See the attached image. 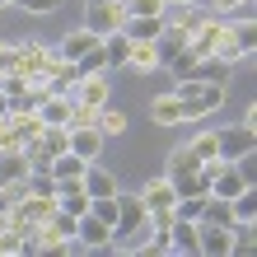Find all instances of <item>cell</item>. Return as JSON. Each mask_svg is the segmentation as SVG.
<instances>
[{
  "instance_id": "obj_1",
  "label": "cell",
  "mask_w": 257,
  "mask_h": 257,
  "mask_svg": "<svg viewBox=\"0 0 257 257\" xmlns=\"http://www.w3.org/2000/svg\"><path fill=\"white\" fill-rule=\"evenodd\" d=\"M150 238V210L136 192H117V224H112V248L117 252H136Z\"/></svg>"
},
{
  "instance_id": "obj_2",
  "label": "cell",
  "mask_w": 257,
  "mask_h": 257,
  "mask_svg": "<svg viewBox=\"0 0 257 257\" xmlns=\"http://www.w3.org/2000/svg\"><path fill=\"white\" fill-rule=\"evenodd\" d=\"M173 94H178V103H183V112H187V122H192V117H210V112H220V103H224V84H210V80H196V75H187V80H178V84H173Z\"/></svg>"
},
{
  "instance_id": "obj_3",
  "label": "cell",
  "mask_w": 257,
  "mask_h": 257,
  "mask_svg": "<svg viewBox=\"0 0 257 257\" xmlns=\"http://www.w3.org/2000/svg\"><path fill=\"white\" fill-rule=\"evenodd\" d=\"M215 145H220V159H243V155H252V150H257V122L243 117V122L215 131Z\"/></svg>"
},
{
  "instance_id": "obj_4",
  "label": "cell",
  "mask_w": 257,
  "mask_h": 257,
  "mask_svg": "<svg viewBox=\"0 0 257 257\" xmlns=\"http://www.w3.org/2000/svg\"><path fill=\"white\" fill-rule=\"evenodd\" d=\"M122 19H126L122 0H84V28H89V33L108 38V33L122 28Z\"/></svg>"
},
{
  "instance_id": "obj_5",
  "label": "cell",
  "mask_w": 257,
  "mask_h": 257,
  "mask_svg": "<svg viewBox=\"0 0 257 257\" xmlns=\"http://www.w3.org/2000/svg\"><path fill=\"white\" fill-rule=\"evenodd\" d=\"M14 47H19V66L14 70H24V75H47L52 61H56V47H47V42H38V38H19Z\"/></svg>"
},
{
  "instance_id": "obj_6",
  "label": "cell",
  "mask_w": 257,
  "mask_h": 257,
  "mask_svg": "<svg viewBox=\"0 0 257 257\" xmlns=\"http://www.w3.org/2000/svg\"><path fill=\"white\" fill-rule=\"evenodd\" d=\"M187 38H192V28L183 24V19H169L164 14V28H159V38H155V52H159V66H169L178 52L187 47Z\"/></svg>"
},
{
  "instance_id": "obj_7",
  "label": "cell",
  "mask_w": 257,
  "mask_h": 257,
  "mask_svg": "<svg viewBox=\"0 0 257 257\" xmlns=\"http://www.w3.org/2000/svg\"><path fill=\"white\" fill-rule=\"evenodd\" d=\"M66 94H70L75 103H84V108H103V103L112 98V84L103 80V75H80V80H75Z\"/></svg>"
},
{
  "instance_id": "obj_8",
  "label": "cell",
  "mask_w": 257,
  "mask_h": 257,
  "mask_svg": "<svg viewBox=\"0 0 257 257\" xmlns=\"http://www.w3.org/2000/svg\"><path fill=\"white\" fill-rule=\"evenodd\" d=\"M243 187H252L243 178V169H238L234 159H220V169L210 173V196H224V201H229V196H238Z\"/></svg>"
},
{
  "instance_id": "obj_9",
  "label": "cell",
  "mask_w": 257,
  "mask_h": 257,
  "mask_svg": "<svg viewBox=\"0 0 257 257\" xmlns=\"http://www.w3.org/2000/svg\"><path fill=\"white\" fill-rule=\"evenodd\" d=\"M75 238L84 243V252H94V248H112V224H103L94 210H84L80 224H75Z\"/></svg>"
},
{
  "instance_id": "obj_10",
  "label": "cell",
  "mask_w": 257,
  "mask_h": 257,
  "mask_svg": "<svg viewBox=\"0 0 257 257\" xmlns=\"http://www.w3.org/2000/svg\"><path fill=\"white\" fill-rule=\"evenodd\" d=\"M98 42H103V38H98V33H89V28H70V33L56 42V56H66V61H80V56H84V52H94Z\"/></svg>"
},
{
  "instance_id": "obj_11",
  "label": "cell",
  "mask_w": 257,
  "mask_h": 257,
  "mask_svg": "<svg viewBox=\"0 0 257 257\" xmlns=\"http://www.w3.org/2000/svg\"><path fill=\"white\" fill-rule=\"evenodd\" d=\"M70 108H75V98L66 94V89H52V94L38 103V112H42V122H47V126H66L70 122Z\"/></svg>"
},
{
  "instance_id": "obj_12",
  "label": "cell",
  "mask_w": 257,
  "mask_h": 257,
  "mask_svg": "<svg viewBox=\"0 0 257 257\" xmlns=\"http://www.w3.org/2000/svg\"><path fill=\"white\" fill-rule=\"evenodd\" d=\"M66 131H70V150H75L80 159L94 164V159L103 155V131H98V126H66Z\"/></svg>"
},
{
  "instance_id": "obj_13",
  "label": "cell",
  "mask_w": 257,
  "mask_h": 257,
  "mask_svg": "<svg viewBox=\"0 0 257 257\" xmlns=\"http://www.w3.org/2000/svg\"><path fill=\"white\" fill-rule=\"evenodd\" d=\"M145 201V210H173V201H178V192H173V183L169 178H150V183L136 192Z\"/></svg>"
},
{
  "instance_id": "obj_14",
  "label": "cell",
  "mask_w": 257,
  "mask_h": 257,
  "mask_svg": "<svg viewBox=\"0 0 257 257\" xmlns=\"http://www.w3.org/2000/svg\"><path fill=\"white\" fill-rule=\"evenodd\" d=\"M159 28H164L159 14H126V19H122V33H126L131 42H155Z\"/></svg>"
},
{
  "instance_id": "obj_15",
  "label": "cell",
  "mask_w": 257,
  "mask_h": 257,
  "mask_svg": "<svg viewBox=\"0 0 257 257\" xmlns=\"http://www.w3.org/2000/svg\"><path fill=\"white\" fill-rule=\"evenodd\" d=\"M150 117H155L159 126L187 122V112H183V103H178V94H155V98H150Z\"/></svg>"
},
{
  "instance_id": "obj_16",
  "label": "cell",
  "mask_w": 257,
  "mask_h": 257,
  "mask_svg": "<svg viewBox=\"0 0 257 257\" xmlns=\"http://www.w3.org/2000/svg\"><path fill=\"white\" fill-rule=\"evenodd\" d=\"M80 183H84V192H89V201H94V196H108V192H117V178H112L108 169H103L98 159L84 169V178H80Z\"/></svg>"
},
{
  "instance_id": "obj_17",
  "label": "cell",
  "mask_w": 257,
  "mask_h": 257,
  "mask_svg": "<svg viewBox=\"0 0 257 257\" xmlns=\"http://www.w3.org/2000/svg\"><path fill=\"white\" fill-rule=\"evenodd\" d=\"M169 248L173 252H196V220H173L169 224Z\"/></svg>"
},
{
  "instance_id": "obj_18",
  "label": "cell",
  "mask_w": 257,
  "mask_h": 257,
  "mask_svg": "<svg viewBox=\"0 0 257 257\" xmlns=\"http://www.w3.org/2000/svg\"><path fill=\"white\" fill-rule=\"evenodd\" d=\"M229 61H220V56L215 52H210V56H201V61H196L192 66V75H196V80H210V84H224V80H229Z\"/></svg>"
},
{
  "instance_id": "obj_19",
  "label": "cell",
  "mask_w": 257,
  "mask_h": 257,
  "mask_svg": "<svg viewBox=\"0 0 257 257\" xmlns=\"http://www.w3.org/2000/svg\"><path fill=\"white\" fill-rule=\"evenodd\" d=\"M126 66H131V70H141V75H155V70H159V52H155V42H131Z\"/></svg>"
},
{
  "instance_id": "obj_20",
  "label": "cell",
  "mask_w": 257,
  "mask_h": 257,
  "mask_svg": "<svg viewBox=\"0 0 257 257\" xmlns=\"http://www.w3.org/2000/svg\"><path fill=\"white\" fill-rule=\"evenodd\" d=\"M229 38H234V47L243 52V56H252V52H257V28H252L248 14H243V19H229Z\"/></svg>"
},
{
  "instance_id": "obj_21",
  "label": "cell",
  "mask_w": 257,
  "mask_h": 257,
  "mask_svg": "<svg viewBox=\"0 0 257 257\" xmlns=\"http://www.w3.org/2000/svg\"><path fill=\"white\" fill-rule=\"evenodd\" d=\"M229 210H234V224H257V196H252V187L229 196Z\"/></svg>"
},
{
  "instance_id": "obj_22",
  "label": "cell",
  "mask_w": 257,
  "mask_h": 257,
  "mask_svg": "<svg viewBox=\"0 0 257 257\" xmlns=\"http://www.w3.org/2000/svg\"><path fill=\"white\" fill-rule=\"evenodd\" d=\"M103 56H108V66H126V56H131V38L122 33V28L103 38Z\"/></svg>"
},
{
  "instance_id": "obj_23",
  "label": "cell",
  "mask_w": 257,
  "mask_h": 257,
  "mask_svg": "<svg viewBox=\"0 0 257 257\" xmlns=\"http://www.w3.org/2000/svg\"><path fill=\"white\" fill-rule=\"evenodd\" d=\"M10 122H14V131H19L24 141H38V136H42V126H47V122H42V112H38V108H28V112H14Z\"/></svg>"
},
{
  "instance_id": "obj_24",
  "label": "cell",
  "mask_w": 257,
  "mask_h": 257,
  "mask_svg": "<svg viewBox=\"0 0 257 257\" xmlns=\"http://www.w3.org/2000/svg\"><path fill=\"white\" fill-rule=\"evenodd\" d=\"M94 126H98L103 136H122V131H126V112H122V108H108V103H103Z\"/></svg>"
},
{
  "instance_id": "obj_25",
  "label": "cell",
  "mask_w": 257,
  "mask_h": 257,
  "mask_svg": "<svg viewBox=\"0 0 257 257\" xmlns=\"http://www.w3.org/2000/svg\"><path fill=\"white\" fill-rule=\"evenodd\" d=\"M201 220H206V224H234V210H229V201H224V196H206Z\"/></svg>"
},
{
  "instance_id": "obj_26",
  "label": "cell",
  "mask_w": 257,
  "mask_h": 257,
  "mask_svg": "<svg viewBox=\"0 0 257 257\" xmlns=\"http://www.w3.org/2000/svg\"><path fill=\"white\" fill-rule=\"evenodd\" d=\"M47 75H52V84H56V89H70L75 80H80V70H75V61H66V56H56Z\"/></svg>"
},
{
  "instance_id": "obj_27",
  "label": "cell",
  "mask_w": 257,
  "mask_h": 257,
  "mask_svg": "<svg viewBox=\"0 0 257 257\" xmlns=\"http://www.w3.org/2000/svg\"><path fill=\"white\" fill-rule=\"evenodd\" d=\"M33 238H38V252H61V248H66V238L56 234V229H52L47 220H42L38 229H33Z\"/></svg>"
},
{
  "instance_id": "obj_28",
  "label": "cell",
  "mask_w": 257,
  "mask_h": 257,
  "mask_svg": "<svg viewBox=\"0 0 257 257\" xmlns=\"http://www.w3.org/2000/svg\"><path fill=\"white\" fill-rule=\"evenodd\" d=\"M75 70H80V75H103V70H108V56H103V42H98L94 52H84L80 61H75Z\"/></svg>"
},
{
  "instance_id": "obj_29",
  "label": "cell",
  "mask_w": 257,
  "mask_h": 257,
  "mask_svg": "<svg viewBox=\"0 0 257 257\" xmlns=\"http://www.w3.org/2000/svg\"><path fill=\"white\" fill-rule=\"evenodd\" d=\"M187 150H192L196 159H215V155H220V145H215V131H201V136H192V141H187Z\"/></svg>"
},
{
  "instance_id": "obj_30",
  "label": "cell",
  "mask_w": 257,
  "mask_h": 257,
  "mask_svg": "<svg viewBox=\"0 0 257 257\" xmlns=\"http://www.w3.org/2000/svg\"><path fill=\"white\" fill-rule=\"evenodd\" d=\"M122 10L126 14H159L164 19L169 14V0H122Z\"/></svg>"
},
{
  "instance_id": "obj_31",
  "label": "cell",
  "mask_w": 257,
  "mask_h": 257,
  "mask_svg": "<svg viewBox=\"0 0 257 257\" xmlns=\"http://www.w3.org/2000/svg\"><path fill=\"white\" fill-rule=\"evenodd\" d=\"M19 5L28 14H52V10H61V0H19Z\"/></svg>"
},
{
  "instance_id": "obj_32",
  "label": "cell",
  "mask_w": 257,
  "mask_h": 257,
  "mask_svg": "<svg viewBox=\"0 0 257 257\" xmlns=\"http://www.w3.org/2000/svg\"><path fill=\"white\" fill-rule=\"evenodd\" d=\"M210 5H215V14H229V10H248L252 0H210Z\"/></svg>"
},
{
  "instance_id": "obj_33",
  "label": "cell",
  "mask_w": 257,
  "mask_h": 257,
  "mask_svg": "<svg viewBox=\"0 0 257 257\" xmlns=\"http://www.w3.org/2000/svg\"><path fill=\"white\" fill-rule=\"evenodd\" d=\"M169 5H196V0H169Z\"/></svg>"
},
{
  "instance_id": "obj_34",
  "label": "cell",
  "mask_w": 257,
  "mask_h": 257,
  "mask_svg": "<svg viewBox=\"0 0 257 257\" xmlns=\"http://www.w3.org/2000/svg\"><path fill=\"white\" fill-rule=\"evenodd\" d=\"M10 5H19V0H10Z\"/></svg>"
}]
</instances>
